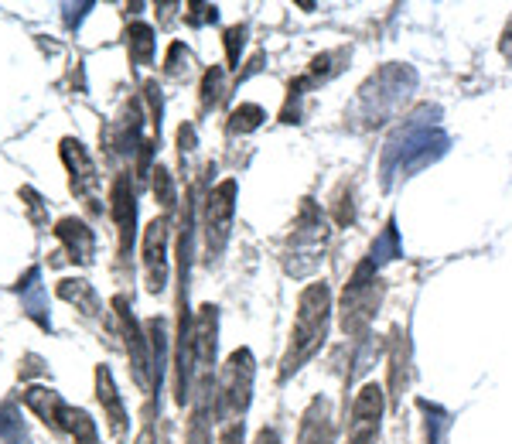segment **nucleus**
<instances>
[{
  "mask_svg": "<svg viewBox=\"0 0 512 444\" xmlns=\"http://www.w3.org/2000/svg\"><path fill=\"white\" fill-rule=\"evenodd\" d=\"M451 147V137L441 130V106L420 103L393 127L390 141L379 158V182L383 188L393 185V178H410L417 171L441 161Z\"/></svg>",
  "mask_w": 512,
  "mask_h": 444,
  "instance_id": "nucleus-1",
  "label": "nucleus"
},
{
  "mask_svg": "<svg viewBox=\"0 0 512 444\" xmlns=\"http://www.w3.org/2000/svg\"><path fill=\"white\" fill-rule=\"evenodd\" d=\"M417 69L407 62H386L376 72H369V79L355 89L352 103L345 106V127L369 134V130L386 127L390 120L400 117V110L410 103V96L417 93Z\"/></svg>",
  "mask_w": 512,
  "mask_h": 444,
  "instance_id": "nucleus-2",
  "label": "nucleus"
},
{
  "mask_svg": "<svg viewBox=\"0 0 512 444\" xmlns=\"http://www.w3.org/2000/svg\"><path fill=\"white\" fill-rule=\"evenodd\" d=\"M332 315H335V301L328 281H311L297 294L291 339H287V349L280 356V369H277L280 383H287L294 373H301L318 356L321 345L328 342V332H332Z\"/></svg>",
  "mask_w": 512,
  "mask_h": 444,
  "instance_id": "nucleus-3",
  "label": "nucleus"
},
{
  "mask_svg": "<svg viewBox=\"0 0 512 444\" xmlns=\"http://www.w3.org/2000/svg\"><path fill=\"white\" fill-rule=\"evenodd\" d=\"M386 298V281H383V267L369 257H362L355 263L349 284L342 291V301H338V328L349 342H366L369 328H373L379 304Z\"/></svg>",
  "mask_w": 512,
  "mask_h": 444,
  "instance_id": "nucleus-4",
  "label": "nucleus"
},
{
  "mask_svg": "<svg viewBox=\"0 0 512 444\" xmlns=\"http://www.w3.org/2000/svg\"><path fill=\"white\" fill-rule=\"evenodd\" d=\"M328 236H332V226H328L325 209L315 199H304L301 209L294 216V226L287 233L284 243V270L291 277H308L315 274L325 260V246Z\"/></svg>",
  "mask_w": 512,
  "mask_h": 444,
  "instance_id": "nucleus-5",
  "label": "nucleus"
},
{
  "mask_svg": "<svg viewBox=\"0 0 512 444\" xmlns=\"http://www.w3.org/2000/svg\"><path fill=\"white\" fill-rule=\"evenodd\" d=\"M253 380H256V359L250 349L229 352L226 366L219 373V393H216V417L222 424L243 421L246 410L253 404Z\"/></svg>",
  "mask_w": 512,
  "mask_h": 444,
  "instance_id": "nucleus-6",
  "label": "nucleus"
},
{
  "mask_svg": "<svg viewBox=\"0 0 512 444\" xmlns=\"http://www.w3.org/2000/svg\"><path fill=\"white\" fill-rule=\"evenodd\" d=\"M236 192H239V185L233 178H226V182H219L202 202V240H205V260L209 263H216L222 253H226L229 236H233Z\"/></svg>",
  "mask_w": 512,
  "mask_h": 444,
  "instance_id": "nucleus-7",
  "label": "nucleus"
},
{
  "mask_svg": "<svg viewBox=\"0 0 512 444\" xmlns=\"http://www.w3.org/2000/svg\"><path fill=\"white\" fill-rule=\"evenodd\" d=\"M386 414V390L379 383H362L352 400L349 424H345V444H379Z\"/></svg>",
  "mask_w": 512,
  "mask_h": 444,
  "instance_id": "nucleus-8",
  "label": "nucleus"
},
{
  "mask_svg": "<svg viewBox=\"0 0 512 444\" xmlns=\"http://www.w3.org/2000/svg\"><path fill=\"white\" fill-rule=\"evenodd\" d=\"M113 308H117L120 332H123V339H127V356H130V369H134V383L140 386V390H151L154 386V363H151V342H147L144 325L134 318L127 298H113Z\"/></svg>",
  "mask_w": 512,
  "mask_h": 444,
  "instance_id": "nucleus-9",
  "label": "nucleus"
},
{
  "mask_svg": "<svg viewBox=\"0 0 512 444\" xmlns=\"http://www.w3.org/2000/svg\"><path fill=\"white\" fill-rule=\"evenodd\" d=\"M216 345H219V308L202 304L192 322V363L198 383H209V373L216 366Z\"/></svg>",
  "mask_w": 512,
  "mask_h": 444,
  "instance_id": "nucleus-10",
  "label": "nucleus"
},
{
  "mask_svg": "<svg viewBox=\"0 0 512 444\" xmlns=\"http://www.w3.org/2000/svg\"><path fill=\"white\" fill-rule=\"evenodd\" d=\"M168 243H171L168 216H161L144 233V277L151 294H161L168 287Z\"/></svg>",
  "mask_w": 512,
  "mask_h": 444,
  "instance_id": "nucleus-11",
  "label": "nucleus"
},
{
  "mask_svg": "<svg viewBox=\"0 0 512 444\" xmlns=\"http://www.w3.org/2000/svg\"><path fill=\"white\" fill-rule=\"evenodd\" d=\"M294 444H335V414H332V400L325 393L311 397V404L304 407L301 421H297Z\"/></svg>",
  "mask_w": 512,
  "mask_h": 444,
  "instance_id": "nucleus-12",
  "label": "nucleus"
},
{
  "mask_svg": "<svg viewBox=\"0 0 512 444\" xmlns=\"http://www.w3.org/2000/svg\"><path fill=\"white\" fill-rule=\"evenodd\" d=\"M110 212H113V222H117V233H120V253L127 257L130 246H134V236H137V199H134V182H130V175H120L117 182H113Z\"/></svg>",
  "mask_w": 512,
  "mask_h": 444,
  "instance_id": "nucleus-13",
  "label": "nucleus"
},
{
  "mask_svg": "<svg viewBox=\"0 0 512 444\" xmlns=\"http://www.w3.org/2000/svg\"><path fill=\"white\" fill-rule=\"evenodd\" d=\"M24 404H28L35 414L45 421V427H52V431L59 434H69V421H72V410L65 400L59 397L55 390H45V386H31L28 393H24Z\"/></svg>",
  "mask_w": 512,
  "mask_h": 444,
  "instance_id": "nucleus-14",
  "label": "nucleus"
},
{
  "mask_svg": "<svg viewBox=\"0 0 512 444\" xmlns=\"http://www.w3.org/2000/svg\"><path fill=\"white\" fill-rule=\"evenodd\" d=\"M62 161L72 175V192L76 195H93L96 185H99V175H96V164L89 158V151L82 147L79 141L65 137L62 141Z\"/></svg>",
  "mask_w": 512,
  "mask_h": 444,
  "instance_id": "nucleus-15",
  "label": "nucleus"
},
{
  "mask_svg": "<svg viewBox=\"0 0 512 444\" xmlns=\"http://www.w3.org/2000/svg\"><path fill=\"white\" fill-rule=\"evenodd\" d=\"M96 397H99V404H103V417H106L110 434L113 438H123V434H127V407H123L117 383H113V373L106 366L96 369Z\"/></svg>",
  "mask_w": 512,
  "mask_h": 444,
  "instance_id": "nucleus-16",
  "label": "nucleus"
},
{
  "mask_svg": "<svg viewBox=\"0 0 512 444\" xmlns=\"http://www.w3.org/2000/svg\"><path fill=\"white\" fill-rule=\"evenodd\" d=\"M14 291H18V298H21L24 315H28L31 322H35L38 328H45V332H52V322H48L45 287H41V270H38V267H31L28 274H24L18 284H14Z\"/></svg>",
  "mask_w": 512,
  "mask_h": 444,
  "instance_id": "nucleus-17",
  "label": "nucleus"
},
{
  "mask_svg": "<svg viewBox=\"0 0 512 444\" xmlns=\"http://www.w3.org/2000/svg\"><path fill=\"white\" fill-rule=\"evenodd\" d=\"M55 236L65 243V253H69L72 263H93V253H96V236L93 229L86 226L82 219H62L55 226Z\"/></svg>",
  "mask_w": 512,
  "mask_h": 444,
  "instance_id": "nucleus-18",
  "label": "nucleus"
},
{
  "mask_svg": "<svg viewBox=\"0 0 512 444\" xmlns=\"http://www.w3.org/2000/svg\"><path fill=\"white\" fill-rule=\"evenodd\" d=\"M386 363H390V393H386V397H393V404H396V400L403 397V390L410 386V342H407V332H400V328L393 332Z\"/></svg>",
  "mask_w": 512,
  "mask_h": 444,
  "instance_id": "nucleus-19",
  "label": "nucleus"
},
{
  "mask_svg": "<svg viewBox=\"0 0 512 444\" xmlns=\"http://www.w3.org/2000/svg\"><path fill=\"white\" fill-rule=\"evenodd\" d=\"M349 59H352V52L349 48H332V52H321L318 59H311V65H308V82L311 86H325V82H332L338 72H345V65H349Z\"/></svg>",
  "mask_w": 512,
  "mask_h": 444,
  "instance_id": "nucleus-20",
  "label": "nucleus"
},
{
  "mask_svg": "<svg viewBox=\"0 0 512 444\" xmlns=\"http://www.w3.org/2000/svg\"><path fill=\"white\" fill-rule=\"evenodd\" d=\"M127 48H130V59H134V65H151L154 62V48H158L151 24H144V21L130 24V28H127Z\"/></svg>",
  "mask_w": 512,
  "mask_h": 444,
  "instance_id": "nucleus-21",
  "label": "nucleus"
},
{
  "mask_svg": "<svg viewBox=\"0 0 512 444\" xmlns=\"http://www.w3.org/2000/svg\"><path fill=\"white\" fill-rule=\"evenodd\" d=\"M59 298L76 304L82 315H89V318L99 315V294L93 291V284H89V281H79V277L72 281V277H69V281L59 284Z\"/></svg>",
  "mask_w": 512,
  "mask_h": 444,
  "instance_id": "nucleus-22",
  "label": "nucleus"
},
{
  "mask_svg": "<svg viewBox=\"0 0 512 444\" xmlns=\"http://www.w3.org/2000/svg\"><path fill=\"white\" fill-rule=\"evenodd\" d=\"M263 120H267V110H263L260 103H239L236 110L229 113L226 130L229 134H253L256 127H263Z\"/></svg>",
  "mask_w": 512,
  "mask_h": 444,
  "instance_id": "nucleus-23",
  "label": "nucleus"
},
{
  "mask_svg": "<svg viewBox=\"0 0 512 444\" xmlns=\"http://www.w3.org/2000/svg\"><path fill=\"white\" fill-rule=\"evenodd\" d=\"M202 110H216V106L226 100V65H212V69H205L202 76Z\"/></svg>",
  "mask_w": 512,
  "mask_h": 444,
  "instance_id": "nucleus-24",
  "label": "nucleus"
},
{
  "mask_svg": "<svg viewBox=\"0 0 512 444\" xmlns=\"http://www.w3.org/2000/svg\"><path fill=\"white\" fill-rule=\"evenodd\" d=\"M417 407L424 410V441L420 444H441L444 431H448V421H451L448 410L431 404V400H424V397L417 400Z\"/></svg>",
  "mask_w": 512,
  "mask_h": 444,
  "instance_id": "nucleus-25",
  "label": "nucleus"
},
{
  "mask_svg": "<svg viewBox=\"0 0 512 444\" xmlns=\"http://www.w3.org/2000/svg\"><path fill=\"white\" fill-rule=\"evenodd\" d=\"M0 441L4 444H31L28 427H24V421H21V410L14 404L0 407Z\"/></svg>",
  "mask_w": 512,
  "mask_h": 444,
  "instance_id": "nucleus-26",
  "label": "nucleus"
},
{
  "mask_svg": "<svg viewBox=\"0 0 512 444\" xmlns=\"http://www.w3.org/2000/svg\"><path fill=\"white\" fill-rule=\"evenodd\" d=\"M192 52H188L181 41H171V48H168V55H164V76H171V79H185L188 72H192Z\"/></svg>",
  "mask_w": 512,
  "mask_h": 444,
  "instance_id": "nucleus-27",
  "label": "nucleus"
},
{
  "mask_svg": "<svg viewBox=\"0 0 512 444\" xmlns=\"http://www.w3.org/2000/svg\"><path fill=\"white\" fill-rule=\"evenodd\" d=\"M154 199L161 202L164 212H175L178 188H175V182H171V171L168 168H154Z\"/></svg>",
  "mask_w": 512,
  "mask_h": 444,
  "instance_id": "nucleus-28",
  "label": "nucleus"
},
{
  "mask_svg": "<svg viewBox=\"0 0 512 444\" xmlns=\"http://www.w3.org/2000/svg\"><path fill=\"white\" fill-rule=\"evenodd\" d=\"M222 45H226V69H239V59H243L246 48V24H233V28L222 31Z\"/></svg>",
  "mask_w": 512,
  "mask_h": 444,
  "instance_id": "nucleus-29",
  "label": "nucleus"
},
{
  "mask_svg": "<svg viewBox=\"0 0 512 444\" xmlns=\"http://www.w3.org/2000/svg\"><path fill=\"white\" fill-rule=\"evenodd\" d=\"M69 434L76 438V444H99V431L96 421L86 414V410H72V421H69Z\"/></svg>",
  "mask_w": 512,
  "mask_h": 444,
  "instance_id": "nucleus-30",
  "label": "nucleus"
},
{
  "mask_svg": "<svg viewBox=\"0 0 512 444\" xmlns=\"http://www.w3.org/2000/svg\"><path fill=\"white\" fill-rule=\"evenodd\" d=\"M185 444H212V427H209V414H205V404L195 410L192 427H188V441Z\"/></svg>",
  "mask_w": 512,
  "mask_h": 444,
  "instance_id": "nucleus-31",
  "label": "nucleus"
},
{
  "mask_svg": "<svg viewBox=\"0 0 512 444\" xmlns=\"http://www.w3.org/2000/svg\"><path fill=\"white\" fill-rule=\"evenodd\" d=\"M185 21L188 24H216L219 21V7L216 4H185Z\"/></svg>",
  "mask_w": 512,
  "mask_h": 444,
  "instance_id": "nucleus-32",
  "label": "nucleus"
},
{
  "mask_svg": "<svg viewBox=\"0 0 512 444\" xmlns=\"http://www.w3.org/2000/svg\"><path fill=\"white\" fill-rule=\"evenodd\" d=\"M219 444H243V421H229V424H222V431H219Z\"/></svg>",
  "mask_w": 512,
  "mask_h": 444,
  "instance_id": "nucleus-33",
  "label": "nucleus"
},
{
  "mask_svg": "<svg viewBox=\"0 0 512 444\" xmlns=\"http://www.w3.org/2000/svg\"><path fill=\"white\" fill-rule=\"evenodd\" d=\"M178 147H181V154L195 151V127H192V123H181V127H178Z\"/></svg>",
  "mask_w": 512,
  "mask_h": 444,
  "instance_id": "nucleus-34",
  "label": "nucleus"
},
{
  "mask_svg": "<svg viewBox=\"0 0 512 444\" xmlns=\"http://www.w3.org/2000/svg\"><path fill=\"white\" fill-rule=\"evenodd\" d=\"M499 52L502 59H506L512 65V18L506 21V28H502V38H499Z\"/></svg>",
  "mask_w": 512,
  "mask_h": 444,
  "instance_id": "nucleus-35",
  "label": "nucleus"
},
{
  "mask_svg": "<svg viewBox=\"0 0 512 444\" xmlns=\"http://www.w3.org/2000/svg\"><path fill=\"white\" fill-rule=\"evenodd\" d=\"M253 444H284V441H280L277 427H260V431H256V438H253Z\"/></svg>",
  "mask_w": 512,
  "mask_h": 444,
  "instance_id": "nucleus-36",
  "label": "nucleus"
}]
</instances>
